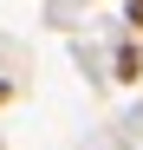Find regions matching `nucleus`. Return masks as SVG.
<instances>
[{"label":"nucleus","mask_w":143,"mask_h":150,"mask_svg":"<svg viewBox=\"0 0 143 150\" xmlns=\"http://www.w3.org/2000/svg\"><path fill=\"white\" fill-rule=\"evenodd\" d=\"M117 79H124V85L143 79V46H117Z\"/></svg>","instance_id":"1"},{"label":"nucleus","mask_w":143,"mask_h":150,"mask_svg":"<svg viewBox=\"0 0 143 150\" xmlns=\"http://www.w3.org/2000/svg\"><path fill=\"white\" fill-rule=\"evenodd\" d=\"M7 98H13V91H7V85H0V105H7Z\"/></svg>","instance_id":"3"},{"label":"nucleus","mask_w":143,"mask_h":150,"mask_svg":"<svg viewBox=\"0 0 143 150\" xmlns=\"http://www.w3.org/2000/svg\"><path fill=\"white\" fill-rule=\"evenodd\" d=\"M130 26H137V33H143V0H130Z\"/></svg>","instance_id":"2"}]
</instances>
